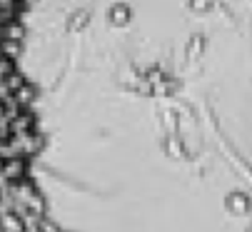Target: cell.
Returning a JSON list of instances; mask_svg holds the SVG:
<instances>
[{
    "instance_id": "obj_1",
    "label": "cell",
    "mask_w": 252,
    "mask_h": 232,
    "mask_svg": "<svg viewBox=\"0 0 252 232\" xmlns=\"http://www.w3.org/2000/svg\"><path fill=\"white\" fill-rule=\"evenodd\" d=\"M30 0H0V232H63L40 182L45 125L28 72Z\"/></svg>"
}]
</instances>
